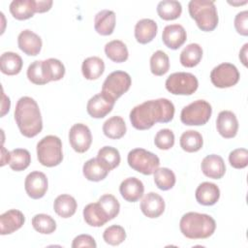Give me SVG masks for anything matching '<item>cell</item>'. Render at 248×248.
<instances>
[{
  "label": "cell",
  "instance_id": "21",
  "mask_svg": "<svg viewBox=\"0 0 248 248\" xmlns=\"http://www.w3.org/2000/svg\"><path fill=\"white\" fill-rule=\"evenodd\" d=\"M220 198L219 187L211 182H202L196 189V200L202 205H213Z\"/></svg>",
  "mask_w": 248,
  "mask_h": 248
},
{
  "label": "cell",
  "instance_id": "48",
  "mask_svg": "<svg viewBox=\"0 0 248 248\" xmlns=\"http://www.w3.org/2000/svg\"><path fill=\"white\" fill-rule=\"evenodd\" d=\"M52 6L51 0H39L36 1V13H45L49 11Z\"/></svg>",
  "mask_w": 248,
  "mask_h": 248
},
{
  "label": "cell",
  "instance_id": "38",
  "mask_svg": "<svg viewBox=\"0 0 248 248\" xmlns=\"http://www.w3.org/2000/svg\"><path fill=\"white\" fill-rule=\"evenodd\" d=\"M154 182L163 191L171 189L175 184V174L168 168H158L154 172Z\"/></svg>",
  "mask_w": 248,
  "mask_h": 248
},
{
  "label": "cell",
  "instance_id": "35",
  "mask_svg": "<svg viewBox=\"0 0 248 248\" xmlns=\"http://www.w3.org/2000/svg\"><path fill=\"white\" fill-rule=\"evenodd\" d=\"M203 144L202 135L195 130H188L180 137V146L186 152H197Z\"/></svg>",
  "mask_w": 248,
  "mask_h": 248
},
{
  "label": "cell",
  "instance_id": "19",
  "mask_svg": "<svg viewBox=\"0 0 248 248\" xmlns=\"http://www.w3.org/2000/svg\"><path fill=\"white\" fill-rule=\"evenodd\" d=\"M202 171L209 178L220 179L226 172V166L221 156L216 154H210L203 158L202 161Z\"/></svg>",
  "mask_w": 248,
  "mask_h": 248
},
{
  "label": "cell",
  "instance_id": "26",
  "mask_svg": "<svg viewBox=\"0 0 248 248\" xmlns=\"http://www.w3.org/2000/svg\"><path fill=\"white\" fill-rule=\"evenodd\" d=\"M83 218L91 227H102L109 221L98 202L88 203L83 208Z\"/></svg>",
  "mask_w": 248,
  "mask_h": 248
},
{
  "label": "cell",
  "instance_id": "49",
  "mask_svg": "<svg viewBox=\"0 0 248 248\" xmlns=\"http://www.w3.org/2000/svg\"><path fill=\"white\" fill-rule=\"evenodd\" d=\"M10 106H11V102L9 97H7L4 93V91L2 90V112H1V116H4L10 109Z\"/></svg>",
  "mask_w": 248,
  "mask_h": 248
},
{
  "label": "cell",
  "instance_id": "16",
  "mask_svg": "<svg viewBox=\"0 0 248 248\" xmlns=\"http://www.w3.org/2000/svg\"><path fill=\"white\" fill-rule=\"evenodd\" d=\"M17 45L21 51L30 56L38 55L42 48V39L29 29L21 31L17 37Z\"/></svg>",
  "mask_w": 248,
  "mask_h": 248
},
{
  "label": "cell",
  "instance_id": "9",
  "mask_svg": "<svg viewBox=\"0 0 248 248\" xmlns=\"http://www.w3.org/2000/svg\"><path fill=\"white\" fill-rule=\"evenodd\" d=\"M131 84L132 79L128 73L124 71H114L105 79L102 86V92L108 94L116 101L129 90Z\"/></svg>",
  "mask_w": 248,
  "mask_h": 248
},
{
  "label": "cell",
  "instance_id": "1",
  "mask_svg": "<svg viewBox=\"0 0 248 248\" xmlns=\"http://www.w3.org/2000/svg\"><path fill=\"white\" fill-rule=\"evenodd\" d=\"M174 115L173 104L166 99L145 101L136 106L130 112V121L137 130H148L155 123H168Z\"/></svg>",
  "mask_w": 248,
  "mask_h": 248
},
{
  "label": "cell",
  "instance_id": "39",
  "mask_svg": "<svg viewBox=\"0 0 248 248\" xmlns=\"http://www.w3.org/2000/svg\"><path fill=\"white\" fill-rule=\"evenodd\" d=\"M170 69L169 56L163 50L155 51L150 58V71L155 76H163Z\"/></svg>",
  "mask_w": 248,
  "mask_h": 248
},
{
  "label": "cell",
  "instance_id": "36",
  "mask_svg": "<svg viewBox=\"0 0 248 248\" xmlns=\"http://www.w3.org/2000/svg\"><path fill=\"white\" fill-rule=\"evenodd\" d=\"M31 163V155L27 149L16 148L11 151L10 168L16 171L24 170Z\"/></svg>",
  "mask_w": 248,
  "mask_h": 248
},
{
  "label": "cell",
  "instance_id": "40",
  "mask_svg": "<svg viewBox=\"0 0 248 248\" xmlns=\"http://www.w3.org/2000/svg\"><path fill=\"white\" fill-rule=\"evenodd\" d=\"M32 226L38 232L43 234L52 233L56 230L55 220L51 216L44 213L36 214L32 218Z\"/></svg>",
  "mask_w": 248,
  "mask_h": 248
},
{
  "label": "cell",
  "instance_id": "10",
  "mask_svg": "<svg viewBox=\"0 0 248 248\" xmlns=\"http://www.w3.org/2000/svg\"><path fill=\"white\" fill-rule=\"evenodd\" d=\"M210 79L214 86L218 88H228L235 85L239 80L237 68L231 63H222L210 73Z\"/></svg>",
  "mask_w": 248,
  "mask_h": 248
},
{
  "label": "cell",
  "instance_id": "37",
  "mask_svg": "<svg viewBox=\"0 0 248 248\" xmlns=\"http://www.w3.org/2000/svg\"><path fill=\"white\" fill-rule=\"evenodd\" d=\"M97 158L101 163L108 170H111L118 167L120 163V154L119 151L112 146H104L102 147L97 154Z\"/></svg>",
  "mask_w": 248,
  "mask_h": 248
},
{
  "label": "cell",
  "instance_id": "6",
  "mask_svg": "<svg viewBox=\"0 0 248 248\" xmlns=\"http://www.w3.org/2000/svg\"><path fill=\"white\" fill-rule=\"evenodd\" d=\"M211 113L212 108L208 102L197 100L182 108L180 120L188 126H201L207 123Z\"/></svg>",
  "mask_w": 248,
  "mask_h": 248
},
{
  "label": "cell",
  "instance_id": "31",
  "mask_svg": "<svg viewBox=\"0 0 248 248\" xmlns=\"http://www.w3.org/2000/svg\"><path fill=\"white\" fill-rule=\"evenodd\" d=\"M202 57V48L198 44H189L186 46L180 53V63L187 68H193L197 66Z\"/></svg>",
  "mask_w": 248,
  "mask_h": 248
},
{
  "label": "cell",
  "instance_id": "50",
  "mask_svg": "<svg viewBox=\"0 0 248 248\" xmlns=\"http://www.w3.org/2000/svg\"><path fill=\"white\" fill-rule=\"evenodd\" d=\"M247 47H248V44H245L239 51V59L241 60L244 66H247Z\"/></svg>",
  "mask_w": 248,
  "mask_h": 248
},
{
  "label": "cell",
  "instance_id": "41",
  "mask_svg": "<svg viewBox=\"0 0 248 248\" xmlns=\"http://www.w3.org/2000/svg\"><path fill=\"white\" fill-rule=\"evenodd\" d=\"M98 203L105 212V214L108 216V220H112L118 215L120 210V204L114 196L110 194L103 195L99 199Z\"/></svg>",
  "mask_w": 248,
  "mask_h": 248
},
{
  "label": "cell",
  "instance_id": "12",
  "mask_svg": "<svg viewBox=\"0 0 248 248\" xmlns=\"http://www.w3.org/2000/svg\"><path fill=\"white\" fill-rule=\"evenodd\" d=\"M114 104L115 100L108 94L101 92L89 99L86 110L93 118H103L112 110Z\"/></svg>",
  "mask_w": 248,
  "mask_h": 248
},
{
  "label": "cell",
  "instance_id": "34",
  "mask_svg": "<svg viewBox=\"0 0 248 248\" xmlns=\"http://www.w3.org/2000/svg\"><path fill=\"white\" fill-rule=\"evenodd\" d=\"M43 71L47 82L60 80L65 75L63 63L55 58H48L43 61Z\"/></svg>",
  "mask_w": 248,
  "mask_h": 248
},
{
  "label": "cell",
  "instance_id": "42",
  "mask_svg": "<svg viewBox=\"0 0 248 248\" xmlns=\"http://www.w3.org/2000/svg\"><path fill=\"white\" fill-rule=\"evenodd\" d=\"M103 238L106 243L109 245H119L126 238V232L123 227L118 225H112L107 228L103 233Z\"/></svg>",
  "mask_w": 248,
  "mask_h": 248
},
{
  "label": "cell",
  "instance_id": "5",
  "mask_svg": "<svg viewBox=\"0 0 248 248\" xmlns=\"http://www.w3.org/2000/svg\"><path fill=\"white\" fill-rule=\"evenodd\" d=\"M37 157L45 167L58 166L63 160L61 140L52 135L44 137L37 144Z\"/></svg>",
  "mask_w": 248,
  "mask_h": 248
},
{
  "label": "cell",
  "instance_id": "28",
  "mask_svg": "<svg viewBox=\"0 0 248 248\" xmlns=\"http://www.w3.org/2000/svg\"><path fill=\"white\" fill-rule=\"evenodd\" d=\"M21 57L15 52L7 51L4 52L0 57V68L1 72L8 76L17 75L22 68Z\"/></svg>",
  "mask_w": 248,
  "mask_h": 248
},
{
  "label": "cell",
  "instance_id": "44",
  "mask_svg": "<svg viewBox=\"0 0 248 248\" xmlns=\"http://www.w3.org/2000/svg\"><path fill=\"white\" fill-rule=\"evenodd\" d=\"M154 143L156 147L162 150H168L171 148L174 144V135L171 130L170 129H162L159 132H157Z\"/></svg>",
  "mask_w": 248,
  "mask_h": 248
},
{
  "label": "cell",
  "instance_id": "45",
  "mask_svg": "<svg viewBox=\"0 0 248 248\" xmlns=\"http://www.w3.org/2000/svg\"><path fill=\"white\" fill-rule=\"evenodd\" d=\"M229 162L234 169H244L248 165V150L245 148H236L229 155Z\"/></svg>",
  "mask_w": 248,
  "mask_h": 248
},
{
  "label": "cell",
  "instance_id": "27",
  "mask_svg": "<svg viewBox=\"0 0 248 248\" xmlns=\"http://www.w3.org/2000/svg\"><path fill=\"white\" fill-rule=\"evenodd\" d=\"M78 203L74 197L63 194L58 196L53 202L55 213L62 218H69L76 213Z\"/></svg>",
  "mask_w": 248,
  "mask_h": 248
},
{
  "label": "cell",
  "instance_id": "14",
  "mask_svg": "<svg viewBox=\"0 0 248 248\" xmlns=\"http://www.w3.org/2000/svg\"><path fill=\"white\" fill-rule=\"evenodd\" d=\"M216 127L223 138L232 139L235 137L238 130V121L235 114L231 110H222L217 116Z\"/></svg>",
  "mask_w": 248,
  "mask_h": 248
},
{
  "label": "cell",
  "instance_id": "7",
  "mask_svg": "<svg viewBox=\"0 0 248 248\" xmlns=\"http://www.w3.org/2000/svg\"><path fill=\"white\" fill-rule=\"evenodd\" d=\"M127 161L133 170L144 175L152 174L160 165L158 156L143 148H135L131 150L128 153Z\"/></svg>",
  "mask_w": 248,
  "mask_h": 248
},
{
  "label": "cell",
  "instance_id": "33",
  "mask_svg": "<svg viewBox=\"0 0 248 248\" xmlns=\"http://www.w3.org/2000/svg\"><path fill=\"white\" fill-rule=\"evenodd\" d=\"M106 55L113 62L121 63L128 59L129 52L126 45L119 40H113L105 46Z\"/></svg>",
  "mask_w": 248,
  "mask_h": 248
},
{
  "label": "cell",
  "instance_id": "30",
  "mask_svg": "<svg viewBox=\"0 0 248 248\" xmlns=\"http://www.w3.org/2000/svg\"><path fill=\"white\" fill-rule=\"evenodd\" d=\"M126 131L125 121L121 116H112L106 120L103 125L105 136L111 140L121 139L126 134Z\"/></svg>",
  "mask_w": 248,
  "mask_h": 248
},
{
  "label": "cell",
  "instance_id": "20",
  "mask_svg": "<svg viewBox=\"0 0 248 248\" xmlns=\"http://www.w3.org/2000/svg\"><path fill=\"white\" fill-rule=\"evenodd\" d=\"M119 192L125 201L136 202L142 197L144 186L139 178L129 177L121 182L119 186Z\"/></svg>",
  "mask_w": 248,
  "mask_h": 248
},
{
  "label": "cell",
  "instance_id": "22",
  "mask_svg": "<svg viewBox=\"0 0 248 248\" xmlns=\"http://www.w3.org/2000/svg\"><path fill=\"white\" fill-rule=\"evenodd\" d=\"M158 30L157 23L150 18L139 20L135 26V38L140 44L150 43L156 36Z\"/></svg>",
  "mask_w": 248,
  "mask_h": 248
},
{
  "label": "cell",
  "instance_id": "8",
  "mask_svg": "<svg viewBox=\"0 0 248 248\" xmlns=\"http://www.w3.org/2000/svg\"><path fill=\"white\" fill-rule=\"evenodd\" d=\"M165 85L173 95H192L198 89L199 81L191 73L178 72L169 76Z\"/></svg>",
  "mask_w": 248,
  "mask_h": 248
},
{
  "label": "cell",
  "instance_id": "29",
  "mask_svg": "<svg viewBox=\"0 0 248 248\" xmlns=\"http://www.w3.org/2000/svg\"><path fill=\"white\" fill-rule=\"evenodd\" d=\"M105 71V63L98 56H91L83 60L81 72L86 79L93 80L100 78Z\"/></svg>",
  "mask_w": 248,
  "mask_h": 248
},
{
  "label": "cell",
  "instance_id": "32",
  "mask_svg": "<svg viewBox=\"0 0 248 248\" xmlns=\"http://www.w3.org/2000/svg\"><path fill=\"white\" fill-rule=\"evenodd\" d=\"M158 16L164 20H173L180 16L182 6L175 0H164L157 5Z\"/></svg>",
  "mask_w": 248,
  "mask_h": 248
},
{
  "label": "cell",
  "instance_id": "11",
  "mask_svg": "<svg viewBox=\"0 0 248 248\" xmlns=\"http://www.w3.org/2000/svg\"><path fill=\"white\" fill-rule=\"evenodd\" d=\"M69 141L76 152L84 153L89 149L92 142L89 128L82 123L74 124L69 132Z\"/></svg>",
  "mask_w": 248,
  "mask_h": 248
},
{
  "label": "cell",
  "instance_id": "46",
  "mask_svg": "<svg viewBox=\"0 0 248 248\" xmlns=\"http://www.w3.org/2000/svg\"><path fill=\"white\" fill-rule=\"evenodd\" d=\"M234 27L238 34L242 36L248 35V12L238 13L234 17Z\"/></svg>",
  "mask_w": 248,
  "mask_h": 248
},
{
  "label": "cell",
  "instance_id": "24",
  "mask_svg": "<svg viewBox=\"0 0 248 248\" xmlns=\"http://www.w3.org/2000/svg\"><path fill=\"white\" fill-rule=\"evenodd\" d=\"M84 177L89 181L98 182L107 177L109 170L101 163L98 158H91L82 167Z\"/></svg>",
  "mask_w": 248,
  "mask_h": 248
},
{
  "label": "cell",
  "instance_id": "18",
  "mask_svg": "<svg viewBox=\"0 0 248 248\" xmlns=\"http://www.w3.org/2000/svg\"><path fill=\"white\" fill-rule=\"evenodd\" d=\"M140 209L146 217L158 218L165 210V202L159 194L150 192L141 200Z\"/></svg>",
  "mask_w": 248,
  "mask_h": 248
},
{
  "label": "cell",
  "instance_id": "15",
  "mask_svg": "<svg viewBox=\"0 0 248 248\" xmlns=\"http://www.w3.org/2000/svg\"><path fill=\"white\" fill-rule=\"evenodd\" d=\"M25 222L23 213L17 209H10L0 215V233L10 234L20 229Z\"/></svg>",
  "mask_w": 248,
  "mask_h": 248
},
{
  "label": "cell",
  "instance_id": "23",
  "mask_svg": "<svg viewBox=\"0 0 248 248\" xmlns=\"http://www.w3.org/2000/svg\"><path fill=\"white\" fill-rule=\"evenodd\" d=\"M94 27L98 34L108 36L112 34L115 27V14L110 10H102L96 14Z\"/></svg>",
  "mask_w": 248,
  "mask_h": 248
},
{
  "label": "cell",
  "instance_id": "43",
  "mask_svg": "<svg viewBox=\"0 0 248 248\" xmlns=\"http://www.w3.org/2000/svg\"><path fill=\"white\" fill-rule=\"evenodd\" d=\"M27 78L34 84L43 85V84L47 83V81L45 78V75H44V71H43V61L37 60V61L32 62L28 66Z\"/></svg>",
  "mask_w": 248,
  "mask_h": 248
},
{
  "label": "cell",
  "instance_id": "25",
  "mask_svg": "<svg viewBox=\"0 0 248 248\" xmlns=\"http://www.w3.org/2000/svg\"><path fill=\"white\" fill-rule=\"evenodd\" d=\"M12 16L18 20H25L36 13V1L34 0H14L10 4Z\"/></svg>",
  "mask_w": 248,
  "mask_h": 248
},
{
  "label": "cell",
  "instance_id": "4",
  "mask_svg": "<svg viewBox=\"0 0 248 248\" xmlns=\"http://www.w3.org/2000/svg\"><path fill=\"white\" fill-rule=\"evenodd\" d=\"M191 17L202 31H213L218 24V14L214 1L191 0L188 4Z\"/></svg>",
  "mask_w": 248,
  "mask_h": 248
},
{
  "label": "cell",
  "instance_id": "47",
  "mask_svg": "<svg viewBox=\"0 0 248 248\" xmlns=\"http://www.w3.org/2000/svg\"><path fill=\"white\" fill-rule=\"evenodd\" d=\"M73 248H79V247H90L96 248L97 244L95 239L89 234H79L76 236L72 243Z\"/></svg>",
  "mask_w": 248,
  "mask_h": 248
},
{
  "label": "cell",
  "instance_id": "3",
  "mask_svg": "<svg viewBox=\"0 0 248 248\" xmlns=\"http://www.w3.org/2000/svg\"><path fill=\"white\" fill-rule=\"evenodd\" d=\"M179 228L182 234L187 238L204 239L213 234L216 223L208 214L188 212L181 217Z\"/></svg>",
  "mask_w": 248,
  "mask_h": 248
},
{
  "label": "cell",
  "instance_id": "17",
  "mask_svg": "<svg viewBox=\"0 0 248 248\" xmlns=\"http://www.w3.org/2000/svg\"><path fill=\"white\" fill-rule=\"evenodd\" d=\"M187 34L184 27L180 24L167 25L162 33L163 43L170 49L179 48L186 41Z\"/></svg>",
  "mask_w": 248,
  "mask_h": 248
},
{
  "label": "cell",
  "instance_id": "2",
  "mask_svg": "<svg viewBox=\"0 0 248 248\" xmlns=\"http://www.w3.org/2000/svg\"><path fill=\"white\" fill-rule=\"evenodd\" d=\"M15 119L20 133L26 138L37 136L43 129V119L36 101L28 96L18 99L15 108Z\"/></svg>",
  "mask_w": 248,
  "mask_h": 248
},
{
  "label": "cell",
  "instance_id": "13",
  "mask_svg": "<svg viewBox=\"0 0 248 248\" xmlns=\"http://www.w3.org/2000/svg\"><path fill=\"white\" fill-rule=\"evenodd\" d=\"M47 178L42 171H32L27 174L24 188L27 195L34 200L43 198L47 191Z\"/></svg>",
  "mask_w": 248,
  "mask_h": 248
}]
</instances>
